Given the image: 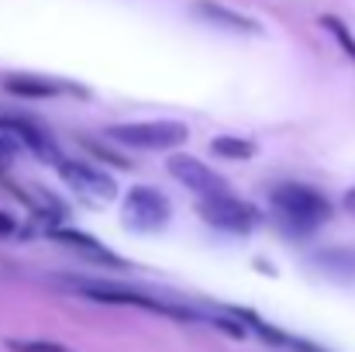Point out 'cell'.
Segmentation results:
<instances>
[{
  "label": "cell",
  "mask_w": 355,
  "mask_h": 352,
  "mask_svg": "<svg viewBox=\"0 0 355 352\" xmlns=\"http://www.w3.org/2000/svg\"><path fill=\"white\" fill-rule=\"evenodd\" d=\"M173 218V204L155 187H131L124 194V225L135 232H162Z\"/></svg>",
  "instance_id": "5b68a950"
},
{
  "label": "cell",
  "mask_w": 355,
  "mask_h": 352,
  "mask_svg": "<svg viewBox=\"0 0 355 352\" xmlns=\"http://www.w3.org/2000/svg\"><path fill=\"white\" fill-rule=\"evenodd\" d=\"M0 131L3 135H10L17 145H24L38 162H45V166H55L59 159H62V149H59V142L52 138V131L49 128H42L38 121H31V117L24 115H0Z\"/></svg>",
  "instance_id": "ba28073f"
},
{
  "label": "cell",
  "mask_w": 355,
  "mask_h": 352,
  "mask_svg": "<svg viewBox=\"0 0 355 352\" xmlns=\"http://www.w3.org/2000/svg\"><path fill=\"white\" fill-rule=\"evenodd\" d=\"M17 232V221L7 215V211H0V238H7V235Z\"/></svg>",
  "instance_id": "ac0fdd59"
},
{
  "label": "cell",
  "mask_w": 355,
  "mask_h": 352,
  "mask_svg": "<svg viewBox=\"0 0 355 352\" xmlns=\"http://www.w3.org/2000/svg\"><path fill=\"white\" fill-rule=\"evenodd\" d=\"M55 173L62 176V183L69 187V190H76V194H83V197H90V201H114L118 197V183L101 169V166H94V162H87V159H59L55 162Z\"/></svg>",
  "instance_id": "52a82bcc"
},
{
  "label": "cell",
  "mask_w": 355,
  "mask_h": 352,
  "mask_svg": "<svg viewBox=\"0 0 355 352\" xmlns=\"http://www.w3.org/2000/svg\"><path fill=\"white\" fill-rule=\"evenodd\" d=\"M14 156H17V142H14L10 135H3V131H0V173H7V169H10Z\"/></svg>",
  "instance_id": "e0dca14e"
},
{
  "label": "cell",
  "mask_w": 355,
  "mask_h": 352,
  "mask_svg": "<svg viewBox=\"0 0 355 352\" xmlns=\"http://www.w3.org/2000/svg\"><path fill=\"white\" fill-rule=\"evenodd\" d=\"M83 149L97 159V162H104V166H114V169H131L135 162L124 156V152H118L114 145H107V142H97V138H83Z\"/></svg>",
  "instance_id": "5bb4252c"
},
{
  "label": "cell",
  "mask_w": 355,
  "mask_h": 352,
  "mask_svg": "<svg viewBox=\"0 0 355 352\" xmlns=\"http://www.w3.org/2000/svg\"><path fill=\"white\" fill-rule=\"evenodd\" d=\"M7 349L10 352H73L62 342H52V339H7Z\"/></svg>",
  "instance_id": "2e32d148"
},
{
  "label": "cell",
  "mask_w": 355,
  "mask_h": 352,
  "mask_svg": "<svg viewBox=\"0 0 355 352\" xmlns=\"http://www.w3.org/2000/svg\"><path fill=\"white\" fill-rule=\"evenodd\" d=\"M3 90L14 94V97H24V101H49V97H59V94H80V97H87L83 87H69L62 80L35 76V73H7L3 76Z\"/></svg>",
  "instance_id": "30bf717a"
},
{
  "label": "cell",
  "mask_w": 355,
  "mask_h": 352,
  "mask_svg": "<svg viewBox=\"0 0 355 352\" xmlns=\"http://www.w3.org/2000/svg\"><path fill=\"white\" fill-rule=\"evenodd\" d=\"M269 208L290 235H314L331 221V201L307 183H279L269 190Z\"/></svg>",
  "instance_id": "6da1fadb"
},
{
  "label": "cell",
  "mask_w": 355,
  "mask_h": 352,
  "mask_svg": "<svg viewBox=\"0 0 355 352\" xmlns=\"http://www.w3.org/2000/svg\"><path fill=\"white\" fill-rule=\"evenodd\" d=\"M193 10H197V17H204L207 24H214L221 31H232V35H262V24L255 17H245V14H238V10L218 3V0H197Z\"/></svg>",
  "instance_id": "8fae6325"
},
{
  "label": "cell",
  "mask_w": 355,
  "mask_h": 352,
  "mask_svg": "<svg viewBox=\"0 0 355 352\" xmlns=\"http://www.w3.org/2000/svg\"><path fill=\"white\" fill-rule=\"evenodd\" d=\"M318 24H321V28L338 42V49H342V52L355 62V35L349 31V24H345L342 17H335V14H321V21H318Z\"/></svg>",
  "instance_id": "9a60e30c"
},
{
  "label": "cell",
  "mask_w": 355,
  "mask_h": 352,
  "mask_svg": "<svg viewBox=\"0 0 355 352\" xmlns=\"http://www.w3.org/2000/svg\"><path fill=\"white\" fill-rule=\"evenodd\" d=\"M211 152L218 156V159H228V162H248V159H255V142L252 138H241V135H218V138H211Z\"/></svg>",
  "instance_id": "4fadbf2b"
},
{
  "label": "cell",
  "mask_w": 355,
  "mask_h": 352,
  "mask_svg": "<svg viewBox=\"0 0 355 352\" xmlns=\"http://www.w3.org/2000/svg\"><path fill=\"white\" fill-rule=\"evenodd\" d=\"M314 266L331 276V280H342V283H352L355 280V249L352 245H328V249H318L314 252Z\"/></svg>",
  "instance_id": "7c38bea8"
},
{
  "label": "cell",
  "mask_w": 355,
  "mask_h": 352,
  "mask_svg": "<svg viewBox=\"0 0 355 352\" xmlns=\"http://www.w3.org/2000/svg\"><path fill=\"white\" fill-rule=\"evenodd\" d=\"M342 204H345V211H352V215H355V187H349V190H345Z\"/></svg>",
  "instance_id": "d6986e66"
},
{
  "label": "cell",
  "mask_w": 355,
  "mask_h": 352,
  "mask_svg": "<svg viewBox=\"0 0 355 352\" xmlns=\"http://www.w3.org/2000/svg\"><path fill=\"white\" fill-rule=\"evenodd\" d=\"M166 169H169V176H173L176 183H183V187H187L190 194H197V197H221V194H232V183H228L221 173H214L207 162H200L197 156L176 152V156L166 159Z\"/></svg>",
  "instance_id": "8992f818"
},
{
  "label": "cell",
  "mask_w": 355,
  "mask_h": 352,
  "mask_svg": "<svg viewBox=\"0 0 355 352\" xmlns=\"http://www.w3.org/2000/svg\"><path fill=\"white\" fill-rule=\"evenodd\" d=\"M197 215L204 218V225L218 228L228 235H248L262 218L259 208H252L248 201H241L235 194H221V197H200L197 201Z\"/></svg>",
  "instance_id": "277c9868"
},
{
  "label": "cell",
  "mask_w": 355,
  "mask_h": 352,
  "mask_svg": "<svg viewBox=\"0 0 355 352\" xmlns=\"http://www.w3.org/2000/svg\"><path fill=\"white\" fill-rule=\"evenodd\" d=\"M190 138V128L183 121H124L107 128V142L141 149V152H169L180 149Z\"/></svg>",
  "instance_id": "7a4b0ae2"
},
{
  "label": "cell",
  "mask_w": 355,
  "mask_h": 352,
  "mask_svg": "<svg viewBox=\"0 0 355 352\" xmlns=\"http://www.w3.org/2000/svg\"><path fill=\"white\" fill-rule=\"evenodd\" d=\"M69 290L83 294L87 301H97V304H121V308H141V311H155V315H169V318H180V321H200L197 311L190 308H173L166 301H155V297H145L138 290H128L118 283H94V280H66Z\"/></svg>",
  "instance_id": "3957f363"
},
{
  "label": "cell",
  "mask_w": 355,
  "mask_h": 352,
  "mask_svg": "<svg viewBox=\"0 0 355 352\" xmlns=\"http://www.w3.org/2000/svg\"><path fill=\"white\" fill-rule=\"evenodd\" d=\"M49 238H52V242H59V245H66L69 252H76V255H83V259L97 262V266H107V269H124V266H128L118 252H111L104 242H97L94 235L80 232V228H62V225H52V228H49Z\"/></svg>",
  "instance_id": "9c48e42d"
}]
</instances>
